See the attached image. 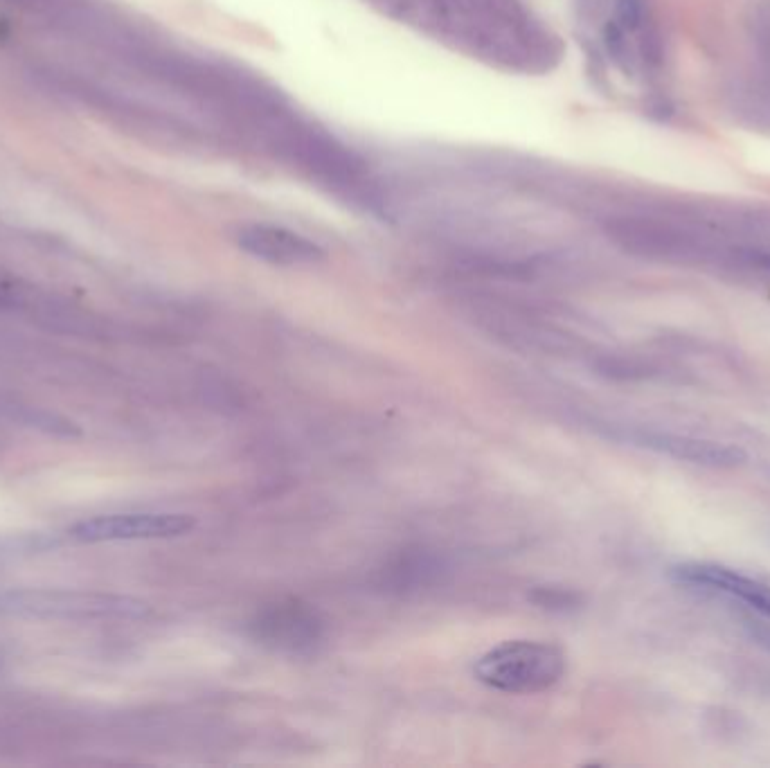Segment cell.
Returning a JSON list of instances; mask_svg holds the SVG:
<instances>
[{
    "label": "cell",
    "mask_w": 770,
    "mask_h": 768,
    "mask_svg": "<svg viewBox=\"0 0 770 768\" xmlns=\"http://www.w3.org/2000/svg\"><path fill=\"white\" fill-rule=\"evenodd\" d=\"M255 638L264 645L286 651L311 649L322 636L318 613L300 602L275 604L257 615L253 624Z\"/></svg>",
    "instance_id": "8992f818"
},
{
    "label": "cell",
    "mask_w": 770,
    "mask_h": 768,
    "mask_svg": "<svg viewBox=\"0 0 770 768\" xmlns=\"http://www.w3.org/2000/svg\"><path fill=\"white\" fill-rule=\"evenodd\" d=\"M617 19L620 28L638 30L642 23V0H617Z\"/></svg>",
    "instance_id": "9c48e42d"
},
{
    "label": "cell",
    "mask_w": 770,
    "mask_h": 768,
    "mask_svg": "<svg viewBox=\"0 0 770 768\" xmlns=\"http://www.w3.org/2000/svg\"><path fill=\"white\" fill-rule=\"evenodd\" d=\"M568 669L566 651L552 642L509 640L482 654L473 674L491 690L536 694L557 685Z\"/></svg>",
    "instance_id": "6da1fadb"
},
{
    "label": "cell",
    "mask_w": 770,
    "mask_h": 768,
    "mask_svg": "<svg viewBox=\"0 0 770 768\" xmlns=\"http://www.w3.org/2000/svg\"><path fill=\"white\" fill-rule=\"evenodd\" d=\"M196 528L190 514L176 512H142V514H109L95 516L70 528V537L84 543L102 541H147L176 539Z\"/></svg>",
    "instance_id": "3957f363"
},
{
    "label": "cell",
    "mask_w": 770,
    "mask_h": 768,
    "mask_svg": "<svg viewBox=\"0 0 770 768\" xmlns=\"http://www.w3.org/2000/svg\"><path fill=\"white\" fill-rule=\"evenodd\" d=\"M752 262L764 266V269H770V253H752Z\"/></svg>",
    "instance_id": "8fae6325"
},
{
    "label": "cell",
    "mask_w": 770,
    "mask_h": 768,
    "mask_svg": "<svg viewBox=\"0 0 770 768\" xmlns=\"http://www.w3.org/2000/svg\"><path fill=\"white\" fill-rule=\"evenodd\" d=\"M743 627H746L750 640L764 649L766 654H770V624L757 618H746L743 620Z\"/></svg>",
    "instance_id": "30bf717a"
},
{
    "label": "cell",
    "mask_w": 770,
    "mask_h": 768,
    "mask_svg": "<svg viewBox=\"0 0 770 768\" xmlns=\"http://www.w3.org/2000/svg\"><path fill=\"white\" fill-rule=\"evenodd\" d=\"M0 613L25 618H142L149 606L120 595L7 591L0 593Z\"/></svg>",
    "instance_id": "7a4b0ae2"
},
{
    "label": "cell",
    "mask_w": 770,
    "mask_h": 768,
    "mask_svg": "<svg viewBox=\"0 0 770 768\" xmlns=\"http://www.w3.org/2000/svg\"><path fill=\"white\" fill-rule=\"evenodd\" d=\"M235 241L250 257L273 266H311L325 260V250L316 241L273 223L241 226L235 232Z\"/></svg>",
    "instance_id": "277c9868"
},
{
    "label": "cell",
    "mask_w": 770,
    "mask_h": 768,
    "mask_svg": "<svg viewBox=\"0 0 770 768\" xmlns=\"http://www.w3.org/2000/svg\"><path fill=\"white\" fill-rule=\"evenodd\" d=\"M532 600L539 606H543V609H550V611H570L575 609V606H579L577 593L566 591V588H552V586L536 588Z\"/></svg>",
    "instance_id": "ba28073f"
},
{
    "label": "cell",
    "mask_w": 770,
    "mask_h": 768,
    "mask_svg": "<svg viewBox=\"0 0 770 768\" xmlns=\"http://www.w3.org/2000/svg\"><path fill=\"white\" fill-rule=\"evenodd\" d=\"M633 440L644 449H651L669 458L698 464L707 469H737L748 462V453L737 444L705 440V437L660 433V431H642L635 433Z\"/></svg>",
    "instance_id": "5b68a950"
},
{
    "label": "cell",
    "mask_w": 770,
    "mask_h": 768,
    "mask_svg": "<svg viewBox=\"0 0 770 768\" xmlns=\"http://www.w3.org/2000/svg\"><path fill=\"white\" fill-rule=\"evenodd\" d=\"M671 579L676 584L730 595L734 600L746 602L759 615L770 620V586L759 582V579L741 575L739 570L716 564H680L671 568Z\"/></svg>",
    "instance_id": "52a82bcc"
}]
</instances>
